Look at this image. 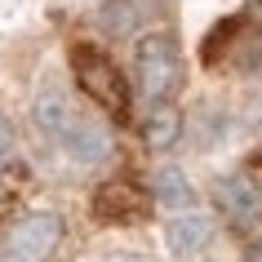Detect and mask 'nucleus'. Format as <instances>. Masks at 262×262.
Returning <instances> with one entry per match:
<instances>
[{
    "label": "nucleus",
    "mask_w": 262,
    "mask_h": 262,
    "mask_svg": "<svg viewBox=\"0 0 262 262\" xmlns=\"http://www.w3.org/2000/svg\"><path fill=\"white\" fill-rule=\"evenodd\" d=\"M116 262H134V258H116Z\"/></svg>",
    "instance_id": "nucleus-14"
},
{
    "label": "nucleus",
    "mask_w": 262,
    "mask_h": 262,
    "mask_svg": "<svg viewBox=\"0 0 262 262\" xmlns=\"http://www.w3.org/2000/svg\"><path fill=\"white\" fill-rule=\"evenodd\" d=\"M240 23H245V27H253V31H262V0H253V5H249L245 14H240Z\"/></svg>",
    "instance_id": "nucleus-11"
},
{
    "label": "nucleus",
    "mask_w": 262,
    "mask_h": 262,
    "mask_svg": "<svg viewBox=\"0 0 262 262\" xmlns=\"http://www.w3.org/2000/svg\"><path fill=\"white\" fill-rule=\"evenodd\" d=\"M182 134V116L173 102H160V107L147 111V120H142V142L151 147V151H169Z\"/></svg>",
    "instance_id": "nucleus-7"
},
{
    "label": "nucleus",
    "mask_w": 262,
    "mask_h": 262,
    "mask_svg": "<svg viewBox=\"0 0 262 262\" xmlns=\"http://www.w3.org/2000/svg\"><path fill=\"white\" fill-rule=\"evenodd\" d=\"M94 213H98L102 222L124 227V222H138V218L151 213V195L142 191V187H134V182H124V178L102 182L98 195H94Z\"/></svg>",
    "instance_id": "nucleus-6"
},
{
    "label": "nucleus",
    "mask_w": 262,
    "mask_h": 262,
    "mask_svg": "<svg viewBox=\"0 0 262 262\" xmlns=\"http://www.w3.org/2000/svg\"><path fill=\"white\" fill-rule=\"evenodd\" d=\"M9 147H14V129H9V120L0 116V160L9 156Z\"/></svg>",
    "instance_id": "nucleus-12"
},
{
    "label": "nucleus",
    "mask_w": 262,
    "mask_h": 262,
    "mask_svg": "<svg viewBox=\"0 0 262 262\" xmlns=\"http://www.w3.org/2000/svg\"><path fill=\"white\" fill-rule=\"evenodd\" d=\"M71 76L84 89V98H94L111 120H124L129 116V84H124V76L116 71V62L102 49H94V45H71Z\"/></svg>",
    "instance_id": "nucleus-3"
},
{
    "label": "nucleus",
    "mask_w": 262,
    "mask_h": 262,
    "mask_svg": "<svg viewBox=\"0 0 262 262\" xmlns=\"http://www.w3.org/2000/svg\"><path fill=\"white\" fill-rule=\"evenodd\" d=\"M205 245H209V222L200 213H173V222H169V249H173V258H191Z\"/></svg>",
    "instance_id": "nucleus-9"
},
{
    "label": "nucleus",
    "mask_w": 262,
    "mask_h": 262,
    "mask_svg": "<svg viewBox=\"0 0 262 262\" xmlns=\"http://www.w3.org/2000/svg\"><path fill=\"white\" fill-rule=\"evenodd\" d=\"M160 14V0H107L102 5V27L111 36H129L142 18Z\"/></svg>",
    "instance_id": "nucleus-8"
},
{
    "label": "nucleus",
    "mask_w": 262,
    "mask_h": 262,
    "mask_svg": "<svg viewBox=\"0 0 262 262\" xmlns=\"http://www.w3.org/2000/svg\"><path fill=\"white\" fill-rule=\"evenodd\" d=\"M156 200L165 209H173V213H191L195 191H191V182H187V173H182L178 165H165L156 173Z\"/></svg>",
    "instance_id": "nucleus-10"
},
{
    "label": "nucleus",
    "mask_w": 262,
    "mask_h": 262,
    "mask_svg": "<svg viewBox=\"0 0 262 262\" xmlns=\"http://www.w3.org/2000/svg\"><path fill=\"white\" fill-rule=\"evenodd\" d=\"M249 262H262V240H253V245H249Z\"/></svg>",
    "instance_id": "nucleus-13"
},
{
    "label": "nucleus",
    "mask_w": 262,
    "mask_h": 262,
    "mask_svg": "<svg viewBox=\"0 0 262 262\" xmlns=\"http://www.w3.org/2000/svg\"><path fill=\"white\" fill-rule=\"evenodd\" d=\"M134 76H138V94L160 107V102H173L182 84V58H178V40L173 31H151L142 36L138 49H134Z\"/></svg>",
    "instance_id": "nucleus-2"
},
{
    "label": "nucleus",
    "mask_w": 262,
    "mask_h": 262,
    "mask_svg": "<svg viewBox=\"0 0 262 262\" xmlns=\"http://www.w3.org/2000/svg\"><path fill=\"white\" fill-rule=\"evenodd\" d=\"M31 116H36V129H40L62 156H71V160L98 165V160L111 156V134L102 129V120H94L89 111H80L67 94L45 89V94L36 98V111H31Z\"/></svg>",
    "instance_id": "nucleus-1"
},
{
    "label": "nucleus",
    "mask_w": 262,
    "mask_h": 262,
    "mask_svg": "<svg viewBox=\"0 0 262 262\" xmlns=\"http://www.w3.org/2000/svg\"><path fill=\"white\" fill-rule=\"evenodd\" d=\"M213 205H218L222 222L231 227V231L249 235L262 227V187L249 173H227V178H218V187H213Z\"/></svg>",
    "instance_id": "nucleus-5"
},
{
    "label": "nucleus",
    "mask_w": 262,
    "mask_h": 262,
    "mask_svg": "<svg viewBox=\"0 0 262 262\" xmlns=\"http://www.w3.org/2000/svg\"><path fill=\"white\" fill-rule=\"evenodd\" d=\"M62 218L49 209L23 213L0 231V262H49L62 245Z\"/></svg>",
    "instance_id": "nucleus-4"
}]
</instances>
